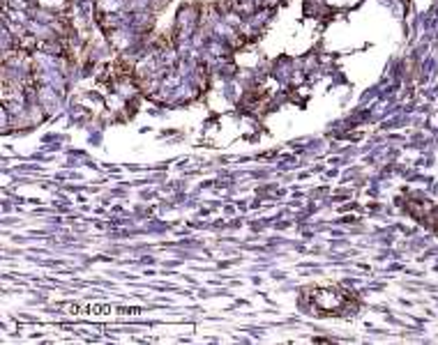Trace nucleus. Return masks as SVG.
Here are the masks:
<instances>
[{
    "mask_svg": "<svg viewBox=\"0 0 438 345\" xmlns=\"http://www.w3.org/2000/svg\"><path fill=\"white\" fill-rule=\"evenodd\" d=\"M65 311L69 316H138L141 309H127V306H111V304H67Z\"/></svg>",
    "mask_w": 438,
    "mask_h": 345,
    "instance_id": "1",
    "label": "nucleus"
}]
</instances>
